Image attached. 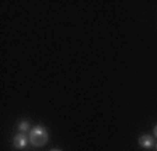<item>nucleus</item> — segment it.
<instances>
[{
    "instance_id": "f257e3e1",
    "label": "nucleus",
    "mask_w": 157,
    "mask_h": 151,
    "mask_svg": "<svg viewBox=\"0 0 157 151\" xmlns=\"http://www.w3.org/2000/svg\"><path fill=\"white\" fill-rule=\"evenodd\" d=\"M28 137H29V141H31L35 147H42V145H45L46 143H48L49 134L44 126H35V127L31 129Z\"/></svg>"
},
{
    "instance_id": "f03ea898",
    "label": "nucleus",
    "mask_w": 157,
    "mask_h": 151,
    "mask_svg": "<svg viewBox=\"0 0 157 151\" xmlns=\"http://www.w3.org/2000/svg\"><path fill=\"white\" fill-rule=\"evenodd\" d=\"M28 141H29V137H27L25 133H18V134L14 136L13 144H14V147H16V148L21 150V148H25L27 147Z\"/></svg>"
},
{
    "instance_id": "7ed1b4c3",
    "label": "nucleus",
    "mask_w": 157,
    "mask_h": 151,
    "mask_svg": "<svg viewBox=\"0 0 157 151\" xmlns=\"http://www.w3.org/2000/svg\"><path fill=\"white\" fill-rule=\"evenodd\" d=\"M137 141H139V145L143 148H151L154 145V138H153V136H150V134L140 136Z\"/></svg>"
},
{
    "instance_id": "20e7f679",
    "label": "nucleus",
    "mask_w": 157,
    "mask_h": 151,
    "mask_svg": "<svg viewBox=\"0 0 157 151\" xmlns=\"http://www.w3.org/2000/svg\"><path fill=\"white\" fill-rule=\"evenodd\" d=\"M28 129H29V122L28 120H21L18 123V130L21 131V133H25Z\"/></svg>"
},
{
    "instance_id": "39448f33",
    "label": "nucleus",
    "mask_w": 157,
    "mask_h": 151,
    "mask_svg": "<svg viewBox=\"0 0 157 151\" xmlns=\"http://www.w3.org/2000/svg\"><path fill=\"white\" fill-rule=\"evenodd\" d=\"M153 131H154V137H156V138H157V125H156V126H154Z\"/></svg>"
},
{
    "instance_id": "423d86ee",
    "label": "nucleus",
    "mask_w": 157,
    "mask_h": 151,
    "mask_svg": "<svg viewBox=\"0 0 157 151\" xmlns=\"http://www.w3.org/2000/svg\"><path fill=\"white\" fill-rule=\"evenodd\" d=\"M51 151H62V150H56V148H53V150H51Z\"/></svg>"
},
{
    "instance_id": "0eeeda50",
    "label": "nucleus",
    "mask_w": 157,
    "mask_h": 151,
    "mask_svg": "<svg viewBox=\"0 0 157 151\" xmlns=\"http://www.w3.org/2000/svg\"><path fill=\"white\" fill-rule=\"evenodd\" d=\"M156 150H157V145H156Z\"/></svg>"
}]
</instances>
